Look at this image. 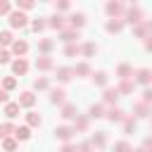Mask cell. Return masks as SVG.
I'll return each instance as SVG.
<instances>
[{
	"label": "cell",
	"instance_id": "26",
	"mask_svg": "<svg viewBox=\"0 0 152 152\" xmlns=\"http://www.w3.org/2000/svg\"><path fill=\"white\" fill-rule=\"evenodd\" d=\"M107 14H109V17L121 14V5H119V2H109V5H107Z\"/></svg>",
	"mask_w": 152,
	"mask_h": 152
},
{
	"label": "cell",
	"instance_id": "5",
	"mask_svg": "<svg viewBox=\"0 0 152 152\" xmlns=\"http://www.w3.org/2000/svg\"><path fill=\"white\" fill-rule=\"evenodd\" d=\"M76 38H78V31H74V28H62V31H59V40H64V43H69V45H71Z\"/></svg>",
	"mask_w": 152,
	"mask_h": 152
},
{
	"label": "cell",
	"instance_id": "22",
	"mask_svg": "<svg viewBox=\"0 0 152 152\" xmlns=\"http://www.w3.org/2000/svg\"><path fill=\"white\" fill-rule=\"evenodd\" d=\"M71 71H74L76 76H88V74H90V66H88L86 62H81V64H76V66H74Z\"/></svg>",
	"mask_w": 152,
	"mask_h": 152
},
{
	"label": "cell",
	"instance_id": "39",
	"mask_svg": "<svg viewBox=\"0 0 152 152\" xmlns=\"http://www.w3.org/2000/svg\"><path fill=\"white\" fill-rule=\"evenodd\" d=\"M116 90H119V95H121V93H131V90H133V83H131V81H124Z\"/></svg>",
	"mask_w": 152,
	"mask_h": 152
},
{
	"label": "cell",
	"instance_id": "20",
	"mask_svg": "<svg viewBox=\"0 0 152 152\" xmlns=\"http://www.w3.org/2000/svg\"><path fill=\"white\" fill-rule=\"evenodd\" d=\"M88 116H90V119H100V116H104V107H102V104H93V107L88 109Z\"/></svg>",
	"mask_w": 152,
	"mask_h": 152
},
{
	"label": "cell",
	"instance_id": "6",
	"mask_svg": "<svg viewBox=\"0 0 152 152\" xmlns=\"http://www.w3.org/2000/svg\"><path fill=\"white\" fill-rule=\"evenodd\" d=\"M69 24H71V28H74V31H78V28L86 24V14H81V12L71 14V17H69Z\"/></svg>",
	"mask_w": 152,
	"mask_h": 152
},
{
	"label": "cell",
	"instance_id": "33",
	"mask_svg": "<svg viewBox=\"0 0 152 152\" xmlns=\"http://www.w3.org/2000/svg\"><path fill=\"white\" fill-rule=\"evenodd\" d=\"M124 128H126V133L135 131V119H131V116H124Z\"/></svg>",
	"mask_w": 152,
	"mask_h": 152
},
{
	"label": "cell",
	"instance_id": "4",
	"mask_svg": "<svg viewBox=\"0 0 152 152\" xmlns=\"http://www.w3.org/2000/svg\"><path fill=\"white\" fill-rule=\"evenodd\" d=\"M55 135H57L59 140L69 142V140H71V135H74V128H71V126H59V128H55Z\"/></svg>",
	"mask_w": 152,
	"mask_h": 152
},
{
	"label": "cell",
	"instance_id": "11",
	"mask_svg": "<svg viewBox=\"0 0 152 152\" xmlns=\"http://www.w3.org/2000/svg\"><path fill=\"white\" fill-rule=\"evenodd\" d=\"M12 52L14 55H26L28 52V43L26 40H14L12 43Z\"/></svg>",
	"mask_w": 152,
	"mask_h": 152
},
{
	"label": "cell",
	"instance_id": "42",
	"mask_svg": "<svg viewBox=\"0 0 152 152\" xmlns=\"http://www.w3.org/2000/svg\"><path fill=\"white\" fill-rule=\"evenodd\" d=\"M31 26H33V31H43V28H45V21H43V19H36Z\"/></svg>",
	"mask_w": 152,
	"mask_h": 152
},
{
	"label": "cell",
	"instance_id": "8",
	"mask_svg": "<svg viewBox=\"0 0 152 152\" xmlns=\"http://www.w3.org/2000/svg\"><path fill=\"white\" fill-rule=\"evenodd\" d=\"M62 119H76V104H71V102H64L62 104V114H59Z\"/></svg>",
	"mask_w": 152,
	"mask_h": 152
},
{
	"label": "cell",
	"instance_id": "30",
	"mask_svg": "<svg viewBox=\"0 0 152 152\" xmlns=\"http://www.w3.org/2000/svg\"><path fill=\"white\" fill-rule=\"evenodd\" d=\"M93 81L97 86H107V74L104 71H97V74H93Z\"/></svg>",
	"mask_w": 152,
	"mask_h": 152
},
{
	"label": "cell",
	"instance_id": "27",
	"mask_svg": "<svg viewBox=\"0 0 152 152\" xmlns=\"http://www.w3.org/2000/svg\"><path fill=\"white\" fill-rule=\"evenodd\" d=\"M135 78H138V83H145V86H147V83H150V71H147V69H140V71L135 74Z\"/></svg>",
	"mask_w": 152,
	"mask_h": 152
},
{
	"label": "cell",
	"instance_id": "14",
	"mask_svg": "<svg viewBox=\"0 0 152 152\" xmlns=\"http://www.w3.org/2000/svg\"><path fill=\"white\" fill-rule=\"evenodd\" d=\"M109 121H124V112L119 109V107H112V109H107V114H104Z\"/></svg>",
	"mask_w": 152,
	"mask_h": 152
},
{
	"label": "cell",
	"instance_id": "19",
	"mask_svg": "<svg viewBox=\"0 0 152 152\" xmlns=\"http://www.w3.org/2000/svg\"><path fill=\"white\" fill-rule=\"evenodd\" d=\"M71 76H74V71H71L69 66H62V69H57V78H59L62 83H66V81H69Z\"/></svg>",
	"mask_w": 152,
	"mask_h": 152
},
{
	"label": "cell",
	"instance_id": "47",
	"mask_svg": "<svg viewBox=\"0 0 152 152\" xmlns=\"http://www.w3.org/2000/svg\"><path fill=\"white\" fill-rule=\"evenodd\" d=\"M55 7H57V10H59V12H64V10H69V2H57V5H55Z\"/></svg>",
	"mask_w": 152,
	"mask_h": 152
},
{
	"label": "cell",
	"instance_id": "31",
	"mask_svg": "<svg viewBox=\"0 0 152 152\" xmlns=\"http://www.w3.org/2000/svg\"><path fill=\"white\" fill-rule=\"evenodd\" d=\"M38 48H40V50H43V52H50V50H52V48H55V43H52V40H50V38H45V40H40V43H38Z\"/></svg>",
	"mask_w": 152,
	"mask_h": 152
},
{
	"label": "cell",
	"instance_id": "35",
	"mask_svg": "<svg viewBox=\"0 0 152 152\" xmlns=\"http://www.w3.org/2000/svg\"><path fill=\"white\" fill-rule=\"evenodd\" d=\"M107 31H109V33L121 31V21H114V19H112V21H107Z\"/></svg>",
	"mask_w": 152,
	"mask_h": 152
},
{
	"label": "cell",
	"instance_id": "41",
	"mask_svg": "<svg viewBox=\"0 0 152 152\" xmlns=\"http://www.w3.org/2000/svg\"><path fill=\"white\" fill-rule=\"evenodd\" d=\"M10 57H12V55H10V50H0V64H7V62H10Z\"/></svg>",
	"mask_w": 152,
	"mask_h": 152
},
{
	"label": "cell",
	"instance_id": "16",
	"mask_svg": "<svg viewBox=\"0 0 152 152\" xmlns=\"http://www.w3.org/2000/svg\"><path fill=\"white\" fill-rule=\"evenodd\" d=\"M116 100H119V90H116V88H107V90H104V102H107V104H114Z\"/></svg>",
	"mask_w": 152,
	"mask_h": 152
},
{
	"label": "cell",
	"instance_id": "23",
	"mask_svg": "<svg viewBox=\"0 0 152 152\" xmlns=\"http://www.w3.org/2000/svg\"><path fill=\"white\" fill-rule=\"evenodd\" d=\"M40 121H43V119H40L36 112H28V114H26V124H28V128H31V126H33V128L40 126Z\"/></svg>",
	"mask_w": 152,
	"mask_h": 152
},
{
	"label": "cell",
	"instance_id": "28",
	"mask_svg": "<svg viewBox=\"0 0 152 152\" xmlns=\"http://www.w3.org/2000/svg\"><path fill=\"white\" fill-rule=\"evenodd\" d=\"M2 147H5V152H14L17 150V140L14 138H5L2 140Z\"/></svg>",
	"mask_w": 152,
	"mask_h": 152
},
{
	"label": "cell",
	"instance_id": "24",
	"mask_svg": "<svg viewBox=\"0 0 152 152\" xmlns=\"http://www.w3.org/2000/svg\"><path fill=\"white\" fill-rule=\"evenodd\" d=\"M88 128V119L86 116H76V121H74V133L76 131H86Z\"/></svg>",
	"mask_w": 152,
	"mask_h": 152
},
{
	"label": "cell",
	"instance_id": "15",
	"mask_svg": "<svg viewBox=\"0 0 152 152\" xmlns=\"http://www.w3.org/2000/svg\"><path fill=\"white\" fill-rule=\"evenodd\" d=\"M116 74H119V78H121V81H128V78L133 76V69H131L128 64H121V66L116 69Z\"/></svg>",
	"mask_w": 152,
	"mask_h": 152
},
{
	"label": "cell",
	"instance_id": "44",
	"mask_svg": "<svg viewBox=\"0 0 152 152\" xmlns=\"http://www.w3.org/2000/svg\"><path fill=\"white\" fill-rule=\"evenodd\" d=\"M10 10H12V5H10V2H5V0H2V2H0V14H7V12H10Z\"/></svg>",
	"mask_w": 152,
	"mask_h": 152
},
{
	"label": "cell",
	"instance_id": "10",
	"mask_svg": "<svg viewBox=\"0 0 152 152\" xmlns=\"http://www.w3.org/2000/svg\"><path fill=\"white\" fill-rule=\"evenodd\" d=\"M31 138V128L28 126H19V128H14V140L19 142V140H28Z\"/></svg>",
	"mask_w": 152,
	"mask_h": 152
},
{
	"label": "cell",
	"instance_id": "37",
	"mask_svg": "<svg viewBox=\"0 0 152 152\" xmlns=\"http://www.w3.org/2000/svg\"><path fill=\"white\" fill-rule=\"evenodd\" d=\"M150 28H152V24H150V21H145V24H142V26H138V28H135V33H138V36H140V38H142V36H145V33H147V31H150Z\"/></svg>",
	"mask_w": 152,
	"mask_h": 152
},
{
	"label": "cell",
	"instance_id": "34",
	"mask_svg": "<svg viewBox=\"0 0 152 152\" xmlns=\"http://www.w3.org/2000/svg\"><path fill=\"white\" fill-rule=\"evenodd\" d=\"M114 152H131V145H128L126 140H119V142L114 145Z\"/></svg>",
	"mask_w": 152,
	"mask_h": 152
},
{
	"label": "cell",
	"instance_id": "48",
	"mask_svg": "<svg viewBox=\"0 0 152 152\" xmlns=\"http://www.w3.org/2000/svg\"><path fill=\"white\" fill-rule=\"evenodd\" d=\"M142 95H145V97H142V104H147V102H150V100H152V93H150V90H145V93H142Z\"/></svg>",
	"mask_w": 152,
	"mask_h": 152
},
{
	"label": "cell",
	"instance_id": "36",
	"mask_svg": "<svg viewBox=\"0 0 152 152\" xmlns=\"http://www.w3.org/2000/svg\"><path fill=\"white\" fill-rule=\"evenodd\" d=\"M48 86H50L48 78H36V81H33V88H36V90H45Z\"/></svg>",
	"mask_w": 152,
	"mask_h": 152
},
{
	"label": "cell",
	"instance_id": "21",
	"mask_svg": "<svg viewBox=\"0 0 152 152\" xmlns=\"http://www.w3.org/2000/svg\"><path fill=\"white\" fill-rule=\"evenodd\" d=\"M14 133V126L7 121V124H0V140H5V138H10Z\"/></svg>",
	"mask_w": 152,
	"mask_h": 152
},
{
	"label": "cell",
	"instance_id": "7",
	"mask_svg": "<svg viewBox=\"0 0 152 152\" xmlns=\"http://www.w3.org/2000/svg\"><path fill=\"white\" fill-rule=\"evenodd\" d=\"M64 95H66V93H64L62 88H52V90H50V102H52V104H64Z\"/></svg>",
	"mask_w": 152,
	"mask_h": 152
},
{
	"label": "cell",
	"instance_id": "25",
	"mask_svg": "<svg viewBox=\"0 0 152 152\" xmlns=\"http://www.w3.org/2000/svg\"><path fill=\"white\" fill-rule=\"evenodd\" d=\"M81 52H83L86 57H93V55L97 52V45H95V43H86V45L81 48Z\"/></svg>",
	"mask_w": 152,
	"mask_h": 152
},
{
	"label": "cell",
	"instance_id": "17",
	"mask_svg": "<svg viewBox=\"0 0 152 152\" xmlns=\"http://www.w3.org/2000/svg\"><path fill=\"white\" fill-rule=\"evenodd\" d=\"M88 142H90L93 147H104V142H107V138H104V133L100 131V133H95V135H93V138H90Z\"/></svg>",
	"mask_w": 152,
	"mask_h": 152
},
{
	"label": "cell",
	"instance_id": "49",
	"mask_svg": "<svg viewBox=\"0 0 152 152\" xmlns=\"http://www.w3.org/2000/svg\"><path fill=\"white\" fill-rule=\"evenodd\" d=\"M0 102H7V90L0 88Z\"/></svg>",
	"mask_w": 152,
	"mask_h": 152
},
{
	"label": "cell",
	"instance_id": "50",
	"mask_svg": "<svg viewBox=\"0 0 152 152\" xmlns=\"http://www.w3.org/2000/svg\"><path fill=\"white\" fill-rule=\"evenodd\" d=\"M131 152H133V150H131ZM135 152H142V150H135Z\"/></svg>",
	"mask_w": 152,
	"mask_h": 152
},
{
	"label": "cell",
	"instance_id": "32",
	"mask_svg": "<svg viewBox=\"0 0 152 152\" xmlns=\"http://www.w3.org/2000/svg\"><path fill=\"white\" fill-rule=\"evenodd\" d=\"M14 86H17V78H14V76H7V78L2 81V90H12Z\"/></svg>",
	"mask_w": 152,
	"mask_h": 152
},
{
	"label": "cell",
	"instance_id": "3",
	"mask_svg": "<svg viewBox=\"0 0 152 152\" xmlns=\"http://www.w3.org/2000/svg\"><path fill=\"white\" fill-rule=\"evenodd\" d=\"M19 107H33L36 104V95L31 93V90H26V93H21L19 95V102H17Z\"/></svg>",
	"mask_w": 152,
	"mask_h": 152
},
{
	"label": "cell",
	"instance_id": "45",
	"mask_svg": "<svg viewBox=\"0 0 152 152\" xmlns=\"http://www.w3.org/2000/svg\"><path fill=\"white\" fill-rule=\"evenodd\" d=\"M59 152H78V150H76V145H71V142H66V145H64V147H62Z\"/></svg>",
	"mask_w": 152,
	"mask_h": 152
},
{
	"label": "cell",
	"instance_id": "18",
	"mask_svg": "<svg viewBox=\"0 0 152 152\" xmlns=\"http://www.w3.org/2000/svg\"><path fill=\"white\" fill-rule=\"evenodd\" d=\"M126 17H128L126 21H131V24H140V21H142V14H140V10H133V7L128 10V14H126Z\"/></svg>",
	"mask_w": 152,
	"mask_h": 152
},
{
	"label": "cell",
	"instance_id": "46",
	"mask_svg": "<svg viewBox=\"0 0 152 152\" xmlns=\"http://www.w3.org/2000/svg\"><path fill=\"white\" fill-rule=\"evenodd\" d=\"M19 7H21V10H31V7H33V2H31V0H21V2H19Z\"/></svg>",
	"mask_w": 152,
	"mask_h": 152
},
{
	"label": "cell",
	"instance_id": "9",
	"mask_svg": "<svg viewBox=\"0 0 152 152\" xmlns=\"http://www.w3.org/2000/svg\"><path fill=\"white\" fill-rule=\"evenodd\" d=\"M19 109H21V107H19L17 102H7V104H5V116H7V119H17V116H19Z\"/></svg>",
	"mask_w": 152,
	"mask_h": 152
},
{
	"label": "cell",
	"instance_id": "13",
	"mask_svg": "<svg viewBox=\"0 0 152 152\" xmlns=\"http://www.w3.org/2000/svg\"><path fill=\"white\" fill-rule=\"evenodd\" d=\"M36 66H38L40 71H48V69H52V59H50L48 55H43V57L36 59Z\"/></svg>",
	"mask_w": 152,
	"mask_h": 152
},
{
	"label": "cell",
	"instance_id": "43",
	"mask_svg": "<svg viewBox=\"0 0 152 152\" xmlns=\"http://www.w3.org/2000/svg\"><path fill=\"white\" fill-rule=\"evenodd\" d=\"M76 150H78V152H93V145H90V142H81Z\"/></svg>",
	"mask_w": 152,
	"mask_h": 152
},
{
	"label": "cell",
	"instance_id": "12",
	"mask_svg": "<svg viewBox=\"0 0 152 152\" xmlns=\"http://www.w3.org/2000/svg\"><path fill=\"white\" fill-rule=\"evenodd\" d=\"M48 26H52V28L62 31V28H64V17H62V14H52V17H50V21H48Z\"/></svg>",
	"mask_w": 152,
	"mask_h": 152
},
{
	"label": "cell",
	"instance_id": "40",
	"mask_svg": "<svg viewBox=\"0 0 152 152\" xmlns=\"http://www.w3.org/2000/svg\"><path fill=\"white\" fill-rule=\"evenodd\" d=\"M135 114H138V116H147V104H142V102L135 104Z\"/></svg>",
	"mask_w": 152,
	"mask_h": 152
},
{
	"label": "cell",
	"instance_id": "2",
	"mask_svg": "<svg viewBox=\"0 0 152 152\" xmlns=\"http://www.w3.org/2000/svg\"><path fill=\"white\" fill-rule=\"evenodd\" d=\"M12 71H14L17 76H24V74L28 71V62H26L24 57H19V59H14V62H12Z\"/></svg>",
	"mask_w": 152,
	"mask_h": 152
},
{
	"label": "cell",
	"instance_id": "1",
	"mask_svg": "<svg viewBox=\"0 0 152 152\" xmlns=\"http://www.w3.org/2000/svg\"><path fill=\"white\" fill-rule=\"evenodd\" d=\"M10 24H12L14 28H24V26H26V14H24V12H12V14H10Z\"/></svg>",
	"mask_w": 152,
	"mask_h": 152
},
{
	"label": "cell",
	"instance_id": "29",
	"mask_svg": "<svg viewBox=\"0 0 152 152\" xmlns=\"http://www.w3.org/2000/svg\"><path fill=\"white\" fill-rule=\"evenodd\" d=\"M12 43H14L12 33L10 31H0V45H12Z\"/></svg>",
	"mask_w": 152,
	"mask_h": 152
},
{
	"label": "cell",
	"instance_id": "38",
	"mask_svg": "<svg viewBox=\"0 0 152 152\" xmlns=\"http://www.w3.org/2000/svg\"><path fill=\"white\" fill-rule=\"evenodd\" d=\"M64 52H66V55H69V57H74V55H78V52H81V48H78V45H74V43H71V45H66V48H64Z\"/></svg>",
	"mask_w": 152,
	"mask_h": 152
}]
</instances>
